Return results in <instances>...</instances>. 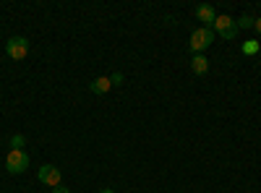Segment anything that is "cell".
Returning a JSON list of instances; mask_svg holds the SVG:
<instances>
[{"instance_id": "6da1fadb", "label": "cell", "mask_w": 261, "mask_h": 193, "mask_svg": "<svg viewBox=\"0 0 261 193\" xmlns=\"http://www.w3.org/2000/svg\"><path fill=\"white\" fill-rule=\"evenodd\" d=\"M214 42V29H193L191 32V42H188V47H191V52L193 55H201L209 45Z\"/></svg>"}, {"instance_id": "7a4b0ae2", "label": "cell", "mask_w": 261, "mask_h": 193, "mask_svg": "<svg viewBox=\"0 0 261 193\" xmlns=\"http://www.w3.org/2000/svg\"><path fill=\"white\" fill-rule=\"evenodd\" d=\"M27 167H29V154L27 152H18V149H11L8 157H6V170L11 175H21V173H27Z\"/></svg>"}, {"instance_id": "3957f363", "label": "cell", "mask_w": 261, "mask_h": 193, "mask_svg": "<svg viewBox=\"0 0 261 193\" xmlns=\"http://www.w3.org/2000/svg\"><path fill=\"white\" fill-rule=\"evenodd\" d=\"M6 52H8V58H13V60H24V58L29 55V39H27V37H11V39L6 42Z\"/></svg>"}, {"instance_id": "277c9868", "label": "cell", "mask_w": 261, "mask_h": 193, "mask_svg": "<svg viewBox=\"0 0 261 193\" xmlns=\"http://www.w3.org/2000/svg\"><path fill=\"white\" fill-rule=\"evenodd\" d=\"M214 32L220 34L222 39H235L241 29H238L235 18H230V16H217V21H214Z\"/></svg>"}, {"instance_id": "5b68a950", "label": "cell", "mask_w": 261, "mask_h": 193, "mask_svg": "<svg viewBox=\"0 0 261 193\" xmlns=\"http://www.w3.org/2000/svg\"><path fill=\"white\" fill-rule=\"evenodd\" d=\"M39 183H45V185H50V188H55V185H60V170L55 167V164H42L39 167Z\"/></svg>"}, {"instance_id": "8992f818", "label": "cell", "mask_w": 261, "mask_h": 193, "mask_svg": "<svg viewBox=\"0 0 261 193\" xmlns=\"http://www.w3.org/2000/svg\"><path fill=\"white\" fill-rule=\"evenodd\" d=\"M196 18L204 21V29H214V21H217V13L212 6L201 3V6H196Z\"/></svg>"}, {"instance_id": "52a82bcc", "label": "cell", "mask_w": 261, "mask_h": 193, "mask_svg": "<svg viewBox=\"0 0 261 193\" xmlns=\"http://www.w3.org/2000/svg\"><path fill=\"white\" fill-rule=\"evenodd\" d=\"M110 76H99V78H94L92 84H89V92L92 94H105V92H110Z\"/></svg>"}, {"instance_id": "ba28073f", "label": "cell", "mask_w": 261, "mask_h": 193, "mask_svg": "<svg viewBox=\"0 0 261 193\" xmlns=\"http://www.w3.org/2000/svg\"><path fill=\"white\" fill-rule=\"evenodd\" d=\"M191 71H193L196 76H204V73L209 71V60H206L204 55H193V60H191Z\"/></svg>"}, {"instance_id": "9c48e42d", "label": "cell", "mask_w": 261, "mask_h": 193, "mask_svg": "<svg viewBox=\"0 0 261 193\" xmlns=\"http://www.w3.org/2000/svg\"><path fill=\"white\" fill-rule=\"evenodd\" d=\"M24 146H27V139L21 136V133L11 136V149H18V152H24Z\"/></svg>"}, {"instance_id": "30bf717a", "label": "cell", "mask_w": 261, "mask_h": 193, "mask_svg": "<svg viewBox=\"0 0 261 193\" xmlns=\"http://www.w3.org/2000/svg\"><path fill=\"white\" fill-rule=\"evenodd\" d=\"M256 52H258V42L256 39L243 42V55H256Z\"/></svg>"}, {"instance_id": "8fae6325", "label": "cell", "mask_w": 261, "mask_h": 193, "mask_svg": "<svg viewBox=\"0 0 261 193\" xmlns=\"http://www.w3.org/2000/svg\"><path fill=\"white\" fill-rule=\"evenodd\" d=\"M253 21L256 18H251V16H241L238 18V29H253Z\"/></svg>"}, {"instance_id": "7c38bea8", "label": "cell", "mask_w": 261, "mask_h": 193, "mask_svg": "<svg viewBox=\"0 0 261 193\" xmlns=\"http://www.w3.org/2000/svg\"><path fill=\"white\" fill-rule=\"evenodd\" d=\"M123 78H125L123 73H113V76H110V84H113V87H120V84H123Z\"/></svg>"}, {"instance_id": "4fadbf2b", "label": "cell", "mask_w": 261, "mask_h": 193, "mask_svg": "<svg viewBox=\"0 0 261 193\" xmlns=\"http://www.w3.org/2000/svg\"><path fill=\"white\" fill-rule=\"evenodd\" d=\"M53 193H71V190L65 188V185H55V188H53Z\"/></svg>"}, {"instance_id": "5bb4252c", "label": "cell", "mask_w": 261, "mask_h": 193, "mask_svg": "<svg viewBox=\"0 0 261 193\" xmlns=\"http://www.w3.org/2000/svg\"><path fill=\"white\" fill-rule=\"evenodd\" d=\"M253 29H256V32H258V34H261V16H258V18H256V21H253Z\"/></svg>"}, {"instance_id": "9a60e30c", "label": "cell", "mask_w": 261, "mask_h": 193, "mask_svg": "<svg viewBox=\"0 0 261 193\" xmlns=\"http://www.w3.org/2000/svg\"><path fill=\"white\" fill-rule=\"evenodd\" d=\"M99 193H115L113 188H105V190H99Z\"/></svg>"}]
</instances>
